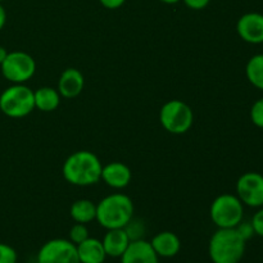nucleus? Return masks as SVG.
I'll return each mask as SVG.
<instances>
[{
	"instance_id": "f257e3e1",
	"label": "nucleus",
	"mask_w": 263,
	"mask_h": 263,
	"mask_svg": "<svg viewBox=\"0 0 263 263\" xmlns=\"http://www.w3.org/2000/svg\"><path fill=\"white\" fill-rule=\"evenodd\" d=\"M103 164L97 154L89 151H79L72 153L64 161L63 177L67 182L76 186H90L102 179Z\"/></svg>"
},
{
	"instance_id": "f03ea898",
	"label": "nucleus",
	"mask_w": 263,
	"mask_h": 263,
	"mask_svg": "<svg viewBox=\"0 0 263 263\" xmlns=\"http://www.w3.org/2000/svg\"><path fill=\"white\" fill-rule=\"evenodd\" d=\"M134 216V203L130 197L121 193L103 198L97 204V218L102 228L125 229Z\"/></svg>"
},
{
	"instance_id": "7ed1b4c3",
	"label": "nucleus",
	"mask_w": 263,
	"mask_h": 263,
	"mask_svg": "<svg viewBox=\"0 0 263 263\" xmlns=\"http://www.w3.org/2000/svg\"><path fill=\"white\" fill-rule=\"evenodd\" d=\"M246 243L234 229H218L210 239L208 254L213 263H239L246 253Z\"/></svg>"
},
{
	"instance_id": "20e7f679",
	"label": "nucleus",
	"mask_w": 263,
	"mask_h": 263,
	"mask_svg": "<svg viewBox=\"0 0 263 263\" xmlns=\"http://www.w3.org/2000/svg\"><path fill=\"white\" fill-rule=\"evenodd\" d=\"M33 109V90L25 84H13L0 94V110L8 117L23 118Z\"/></svg>"
},
{
	"instance_id": "39448f33",
	"label": "nucleus",
	"mask_w": 263,
	"mask_h": 263,
	"mask_svg": "<svg viewBox=\"0 0 263 263\" xmlns=\"http://www.w3.org/2000/svg\"><path fill=\"white\" fill-rule=\"evenodd\" d=\"M210 216L218 229H234L243 221L244 204L236 195L221 194L211 204Z\"/></svg>"
},
{
	"instance_id": "423d86ee",
	"label": "nucleus",
	"mask_w": 263,
	"mask_h": 263,
	"mask_svg": "<svg viewBox=\"0 0 263 263\" xmlns=\"http://www.w3.org/2000/svg\"><path fill=\"white\" fill-rule=\"evenodd\" d=\"M159 121L166 131L175 135H181L192 128L194 122V113L186 103L174 99L162 105Z\"/></svg>"
},
{
	"instance_id": "0eeeda50",
	"label": "nucleus",
	"mask_w": 263,
	"mask_h": 263,
	"mask_svg": "<svg viewBox=\"0 0 263 263\" xmlns=\"http://www.w3.org/2000/svg\"><path fill=\"white\" fill-rule=\"evenodd\" d=\"M2 73L12 84H25L35 74L36 62L26 51H10L2 64Z\"/></svg>"
},
{
	"instance_id": "6e6552de",
	"label": "nucleus",
	"mask_w": 263,
	"mask_h": 263,
	"mask_svg": "<svg viewBox=\"0 0 263 263\" xmlns=\"http://www.w3.org/2000/svg\"><path fill=\"white\" fill-rule=\"evenodd\" d=\"M37 263H80L77 247L69 239H51L39 249Z\"/></svg>"
},
{
	"instance_id": "1a4fd4ad",
	"label": "nucleus",
	"mask_w": 263,
	"mask_h": 263,
	"mask_svg": "<svg viewBox=\"0 0 263 263\" xmlns=\"http://www.w3.org/2000/svg\"><path fill=\"white\" fill-rule=\"evenodd\" d=\"M236 197L244 205L252 208L263 207V175L259 172H246L236 182Z\"/></svg>"
},
{
	"instance_id": "9d476101",
	"label": "nucleus",
	"mask_w": 263,
	"mask_h": 263,
	"mask_svg": "<svg viewBox=\"0 0 263 263\" xmlns=\"http://www.w3.org/2000/svg\"><path fill=\"white\" fill-rule=\"evenodd\" d=\"M236 31L246 43H263V14L249 12L241 15L236 23Z\"/></svg>"
},
{
	"instance_id": "9b49d317",
	"label": "nucleus",
	"mask_w": 263,
	"mask_h": 263,
	"mask_svg": "<svg viewBox=\"0 0 263 263\" xmlns=\"http://www.w3.org/2000/svg\"><path fill=\"white\" fill-rule=\"evenodd\" d=\"M121 263H159V257L152 248L151 241L139 239L131 241L121 256Z\"/></svg>"
},
{
	"instance_id": "f8f14e48",
	"label": "nucleus",
	"mask_w": 263,
	"mask_h": 263,
	"mask_svg": "<svg viewBox=\"0 0 263 263\" xmlns=\"http://www.w3.org/2000/svg\"><path fill=\"white\" fill-rule=\"evenodd\" d=\"M133 179V174L127 164L122 162H110L103 166L102 179L108 186L113 189H123L127 186Z\"/></svg>"
},
{
	"instance_id": "ddd939ff",
	"label": "nucleus",
	"mask_w": 263,
	"mask_h": 263,
	"mask_svg": "<svg viewBox=\"0 0 263 263\" xmlns=\"http://www.w3.org/2000/svg\"><path fill=\"white\" fill-rule=\"evenodd\" d=\"M85 80L81 72L76 68H67L62 72L58 81V91L61 97L72 99L79 97L84 90Z\"/></svg>"
},
{
	"instance_id": "4468645a",
	"label": "nucleus",
	"mask_w": 263,
	"mask_h": 263,
	"mask_svg": "<svg viewBox=\"0 0 263 263\" xmlns=\"http://www.w3.org/2000/svg\"><path fill=\"white\" fill-rule=\"evenodd\" d=\"M102 243L107 257L121 258V256L130 246L131 239L125 229H110L104 235Z\"/></svg>"
},
{
	"instance_id": "2eb2a0df",
	"label": "nucleus",
	"mask_w": 263,
	"mask_h": 263,
	"mask_svg": "<svg viewBox=\"0 0 263 263\" xmlns=\"http://www.w3.org/2000/svg\"><path fill=\"white\" fill-rule=\"evenodd\" d=\"M151 246L159 258H172L181 249V241L172 231H162L153 236Z\"/></svg>"
},
{
	"instance_id": "dca6fc26",
	"label": "nucleus",
	"mask_w": 263,
	"mask_h": 263,
	"mask_svg": "<svg viewBox=\"0 0 263 263\" xmlns=\"http://www.w3.org/2000/svg\"><path fill=\"white\" fill-rule=\"evenodd\" d=\"M76 247L80 263H104L107 258L102 240L97 238L89 236Z\"/></svg>"
},
{
	"instance_id": "f3484780",
	"label": "nucleus",
	"mask_w": 263,
	"mask_h": 263,
	"mask_svg": "<svg viewBox=\"0 0 263 263\" xmlns=\"http://www.w3.org/2000/svg\"><path fill=\"white\" fill-rule=\"evenodd\" d=\"M35 108L41 112H53L61 104V94L53 87L44 86L33 91Z\"/></svg>"
},
{
	"instance_id": "a211bd4d",
	"label": "nucleus",
	"mask_w": 263,
	"mask_h": 263,
	"mask_svg": "<svg viewBox=\"0 0 263 263\" xmlns=\"http://www.w3.org/2000/svg\"><path fill=\"white\" fill-rule=\"evenodd\" d=\"M69 215L74 222L86 225L97 218V204L89 199H79L72 203Z\"/></svg>"
},
{
	"instance_id": "6ab92c4d",
	"label": "nucleus",
	"mask_w": 263,
	"mask_h": 263,
	"mask_svg": "<svg viewBox=\"0 0 263 263\" xmlns=\"http://www.w3.org/2000/svg\"><path fill=\"white\" fill-rule=\"evenodd\" d=\"M246 74L254 87L263 90V53L256 54L249 59L246 67Z\"/></svg>"
},
{
	"instance_id": "aec40b11",
	"label": "nucleus",
	"mask_w": 263,
	"mask_h": 263,
	"mask_svg": "<svg viewBox=\"0 0 263 263\" xmlns=\"http://www.w3.org/2000/svg\"><path fill=\"white\" fill-rule=\"evenodd\" d=\"M89 230H87L86 225L85 223H79L76 222L69 230V241L74 244V246H79L80 243H82L84 240H86L89 238Z\"/></svg>"
},
{
	"instance_id": "412c9836",
	"label": "nucleus",
	"mask_w": 263,
	"mask_h": 263,
	"mask_svg": "<svg viewBox=\"0 0 263 263\" xmlns=\"http://www.w3.org/2000/svg\"><path fill=\"white\" fill-rule=\"evenodd\" d=\"M251 120L257 127L263 128V98L256 100L251 108Z\"/></svg>"
},
{
	"instance_id": "4be33fe9",
	"label": "nucleus",
	"mask_w": 263,
	"mask_h": 263,
	"mask_svg": "<svg viewBox=\"0 0 263 263\" xmlns=\"http://www.w3.org/2000/svg\"><path fill=\"white\" fill-rule=\"evenodd\" d=\"M18 254L13 247L0 243V263H17Z\"/></svg>"
},
{
	"instance_id": "5701e85b",
	"label": "nucleus",
	"mask_w": 263,
	"mask_h": 263,
	"mask_svg": "<svg viewBox=\"0 0 263 263\" xmlns=\"http://www.w3.org/2000/svg\"><path fill=\"white\" fill-rule=\"evenodd\" d=\"M125 230L127 231L128 236H130L131 241L133 240H139V239H143L144 234V228L140 222H134L133 220L128 222V225L126 226Z\"/></svg>"
},
{
	"instance_id": "b1692460",
	"label": "nucleus",
	"mask_w": 263,
	"mask_h": 263,
	"mask_svg": "<svg viewBox=\"0 0 263 263\" xmlns=\"http://www.w3.org/2000/svg\"><path fill=\"white\" fill-rule=\"evenodd\" d=\"M235 229L238 230V233L240 234V236L246 241L253 238V235H256V234H254V229H253V225H252V222H244V221H241Z\"/></svg>"
},
{
	"instance_id": "393cba45",
	"label": "nucleus",
	"mask_w": 263,
	"mask_h": 263,
	"mask_svg": "<svg viewBox=\"0 0 263 263\" xmlns=\"http://www.w3.org/2000/svg\"><path fill=\"white\" fill-rule=\"evenodd\" d=\"M251 222L252 225H253L254 234L263 238V207H261V210H258L256 213H254Z\"/></svg>"
},
{
	"instance_id": "a878e982",
	"label": "nucleus",
	"mask_w": 263,
	"mask_h": 263,
	"mask_svg": "<svg viewBox=\"0 0 263 263\" xmlns=\"http://www.w3.org/2000/svg\"><path fill=\"white\" fill-rule=\"evenodd\" d=\"M184 4L187 8L193 10H202L204 8L208 7V4L211 3V0H182Z\"/></svg>"
},
{
	"instance_id": "bb28decb",
	"label": "nucleus",
	"mask_w": 263,
	"mask_h": 263,
	"mask_svg": "<svg viewBox=\"0 0 263 263\" xmlns=\"http://www.w3.org/2000/svg\"><path fill=\"white\" fill-rule=\"evenodd\" d=\"M99 2L107 9H118L125 4L126 0H99Z\"/></svg>"
},
{
	"instance_id": "cd10ccee",
	"label": "nucleus",
	"mask_w": 263,
	"mask_h": 263,
	"mask_svg": "<svg viewBox=\"0 0 263 263\" xmlns=\"http://www.w3.org/2000/svg\"><path fill=\"white\" fill-rule=\"evenodd\" d=\"M5 22H7V12H5L4 7L0 3V31L3 30V27L5 26Z\"/></svg>"
},
{
	"instance_id": "c85d7f7f",
	"label": "nucleus",
	"mask_w": 263,
	"mask_h": 263,
	"mask_svg": "<svg viewBox=\"0 0 263 263\" xmlns=\"http://www.w3.org/2000/svg\"><path fill=\"white\" fill-rule=\"evenodd\" d=\"M7 55H8L7 49H5L4 46H0V64H2L3 62H4V59L7 58Z\"/></svg>"
},
{
	"instance_id": "c756f323",
	"label": "nucleus",
	"mask_w": 263,
	"mask_h": 263,
	"mask_svg": "<svg viewBox=\"0 0 263 263\" xmlns=\"http://www.w3.org/2000/svg\"><path fill=\"white\" fill-rule=\"evenodd\" d=\"M159 2L164 3V4H176V3L181 2V0H159Z\"/></svg>"
},
{
	"instance_id": "7c9ffc66",
	"label": "nucleus",
	"mask_w": 263,
	"mask_h": 263,
	"mask_svg": "<svg viewBox=\"0 0 263 263\" xmlns=\"http://www.w3.org/2000/svg\"><path fill=\"white\" fill-rule=\"evenodd\" d=\"M2 2H4V0H0V3H2Z\"/></svg>"
},
{
	"instance_id": "2f4dec72",
	"label": "nucleus",
	"mask_w": 263,
	"mask_h": 263,
	"mask_svg": "<svg viewBox=\"0 0 263 263\" xmlns=\"http://www.w3.org/2000/svg\"><path fill=\"white\" fill-rule=\"evenodd\" d=\"M262 48H263V43H262Z\"/></svg>"
}]
</instances>
